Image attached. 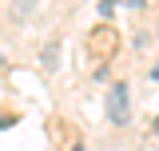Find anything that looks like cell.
<instances>
[{"mask_svg": "<svg viewBox=\"0 0 159 151\" xmlns=\"http://www.w3.org/2000/svg\"><path fill=\"white\" fill-rule=\"evenodd\" d=\"M107 119L123 127L127 119H131V95H127V84H111V92H107Z\"/></svg>", "mask_w": 159, "mask_h": 151, "instance_id": "6da1fadb", "label": "cell"}, {"mask_svg": "<svg viewBox=\"0 0 159 151\" xmlns=\"http://www.w3.org/2000/svg\"><path fill=\"white\" fill-rule=\"evenodd\" d=\"M56 64H60V44H56V40H52V44L44 48V56H40V68H48V72H52Z\"/></svg>", "mask_w": 159, "mask_h": 151, "instance_id": "7a4b0ae2", "label": "cell"}, {"mask_svg": "<svg viewBox=\"0 0 159 151\" xmlns=\"http://www.w3.org/2000/svg\"><path fill=\"white\" fill-rule=\"evenodd\" d=\"M36 8V0H12V20H28Z\"/></svg>", "mask_w": 159, "mask_h": 151, "instance_id": "3957f363", "label": "cell"}, {"mask_svg": "<svg viewBox=\"0 0 159 151\" xmlns=\"http://www.w3.org/2000/svg\"><path fill=\"white\" fill-rule=\"evenodd\" d=\"M116 12V0H99V16H111Z\"/></svg>", "mask_w": 159, "mask_h": 151, "instance_id": "277c9868", "label": "cell"}, {"mask_svg": "<svg viewBox=\"0 0 159 151\" xmlns=\"http://www.w3.org/2000/svg\"><path fill=\"white\" fill-rule=\"evenodd\" d=\"M8 123H12V119H8V112H0V127H8Z\"/></svg>", "mask_w": 159, "mask_h": 151, "instance_id": "5b68a950", "label": "cell"}, {"mask_svg": "<svg viewBox=\"0 0 159 151\" xmlns=\"http://www.w3.org/2000/svg\"><path fill=\"white\" fill-rule=\"evenodd\" d=\"M123 4H127V8H143V0H123Z\"/></svg>", "mask_w": 159, "mask_h": 151, "instance_id": "8992f818", "label": "cell"}, {"mask_svg": "<svg viewBox=\"0 0 159 151\" xmlns=\"http://www.w3.org/2000/svg\"><path fill=\"white\" fill-rule=\"evenodd\" d=\"M151 76H155V80H159V64H155V68H151Z\"/></svg>", "mask_w": 159, "mask_h": 151, "instance_id": "52a82bcc", "label": "cell"}, {"mask_svg": "<svg viewBox=\"0 0 159 151\" xmlns=\"http://www.w3.org/2000/svg\"><path fill=\"white\" fill-rule=\"evenodd\" d=\"M0 68H4V56H0Z\"/></svg>", "mask_w": 159, "mask_h": 151, "instance_id": "ba28073f", "label": "cell"}, {"mask_svg": "<svg viewBox=\"0 0 159 151\" xmlns=\"http://www.w3.org/2000/svg\"><path fill=\"white\" fill-rule=\"evenodd\" d=\"M72 151H84V147H72Z\"/></svg>", "mask_w": 159, "mask_h": 151, "instance_id": "9c48e42d", "label": "cell"}, {"mask_svg": "<svg viewBox=\"0 0 159 151\" xmlns=\"http://www.w3.org/2000/svg\"><path fill=\"white\" fill-rule=\"evenodd\" d=\"M155 131H159V123H155Z\"/></svg>", "mask_w": 159, "mask_h": 151, "instance_id": "30bf717a", "label": "cell"}]
</instances>
